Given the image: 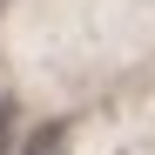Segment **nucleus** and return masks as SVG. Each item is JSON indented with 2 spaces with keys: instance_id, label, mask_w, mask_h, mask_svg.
<instances>
[{
  "instance_id": "2",
  "label": "nucleus",
  "mask_w": 155,
  "mask_h": 155,
  "mask_svg": "<svg viewBox=\"0 0 155 155\" xmlns=\"http://www.w3.org/2000/svg\"><path fill=\"white\" fill-rule=\"evenodd\" d=\"M0 121H7V108H0Z\"/></svg>"
},
{
  "instance_id": "1",
  "label": "nucleus",
  "mask_w": 155,
  "mask_h": 155,
  "mask_svg": "<svg viewBox=\"0 0 155 155\" xmlns=\"http://www.w3.org/2000/svg\"><path fill=\"white\" fill-rule=\"evenodd\" d=\"M20 155H68V135H61V121H47V128H34V142L20 148Z\"/></svg>"
}]
</instances>
